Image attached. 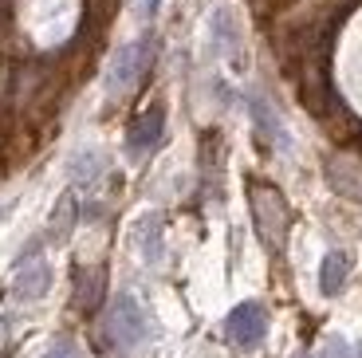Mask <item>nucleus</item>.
<instances>
[{"instance_id":"f257e3e1","label":"nucleus","mask_w":362,"mask_h":358,"mask_svg":"<svg viewBox=\"0 0 362 358\" xmlns=\"http://www.w3.org/2000/svg\"><path fill=\"white\" fill-rule=\"evenodd\" d=\"M150 339V315L134 296H115L107 307V342L115 350H138Z\"/></svg>"},{"instance_id":"f03ea898","label":"nucleus","mask_w":362,"mask_h":358,"mask_svg":"<svg viewBox=\"0 0 362 358\" xmlns=\"http://www.w3.org/2000/svg\"><path fill=\"white\" fill-rule=\"evenodd\" d=\"M248 201H252V221H256L260 241L268 244L272 252H280L284 236H288V201H284L272 185H260V181L248 185Z\"/></svg>"},{"instance_id":"7ed1b4c3","label":"nucleus","mask_w":362,"mask_h":358,"mask_svg":"<svg viewBox=\"0 0 362 358\" xmlns=\"http://www.w3.org/2000/svg\"><path fill=\"white\" fill-rule=\"evenodd\" d=\"M268 335V311L264 304L248 299V304H236L225 319V339L233 342L236 350H256Z\"/></svg>"},{"instance_id":"20e7f679","label":"nucleus","mask_w":362,"mask_h":358,"mask_svg":"<svg viewBox=\"0 0 362 358\" xmlns=\"http://www.w3.org/2000/svg\"><path fill=\"white\" fill-rule=\"evenodd\" d=\"M154 52H158V40L154 36H142V40H134V44H127L122 52H118L115 67H110V83H107V87L118 95V91H127L130 83H138L146 75V67H150V59H154Z\"/></svg>"},{"instance_id":"39448f33","label":"nucleus","mask_w":362,"mask_h":358,"mask_svg":"<svg viewBox=\"0 0 362 358\" xmlns=\"http://www.w3.org/2000/svg\"><path fill=\"white\" fill-rule=\"evenodd\" d=\"M162 130H165V110L162 107H150L127 126V154L130 158H146L162 142Z\"/></svg>"},{"instance_id":"423d86ee","label":"nucleus","mask_w":362,"mask_h":358,"mask_svg":"<svg viewBox=\"0 0 362 358\" xmlns=\"http://www.w3.org/2000/svg\"><path fill=\"white\" fill-rule=\"evenodd\" d=\"M47 287H52V264L47 260H20L16 276H12V296L20 304H36V299L47 296Z\"/></svg>"},{"instance_id":"0eeeda50","label":"nucleus","mask_w":362,"mask_h":358,"mask_svg":"<svg viewBox=\"0 0 362 358\" xmlns=\"http://www.w3.org/2000/svg\"><path fill=\"white\" fill-rule=\"evenodd\" d=\"M213 40H217V52L225 55V59L240 63V47H245V40H240V28H236V20H233L228 8L213 12Z\"/></svg>"},{"instance_id":"6e6552de","label":"nucleus","mask_w":362,"mask_h":358,"mask_svg":"<svg viewBox=\"0 0 362 358\" xmlns=\"http://www.w3.org/2000/svg\"><path fill=\"white\" fill-rule=\"evenodd\" d=\"M346 276H351V256L346 252H327L323 264H319V291L323 296H339L346 287Z\"/></svg>"},{"instance_id":"1a4fd4ad","label":"nucleus","mask_w":362,"mask_h":358,"mask_svg":"<svg viewBox=\"0 0 362 358\" xmlns=\"http://www.w3.org/2000/svg\"><path fill=\"white\" fill-rule=\"evenodd\" d=\"M248 110H252L256 134H260L268 146H284V126H280V118H276V110H272L268 103L260 99V95H252V99H248Z\"/></svg>"},{"instance_id":"9d476101","label":"nucleus","mask_w":362,"mask_h":358,"mask_svg":"<svg viewBox=\"0 0 362 358\" xmlns=\"http://www.w3.org/2000/svg\"><path fill=\"white\" fill-rule=\"evenodd\" d=\"M75 284H79V307L83 311H95L103 299V284H107V276H103L99 268H79L75 272Z\"/></svg>"},{"instance_id":"9b49d317","label":"nucleus","mask_w":362,"mask_h":358,"mask_svg":"<svg viewBox=\"0 0 362 358\" xmlns=\"http://www.w3.org/2000/svg\"><path fill=\"white\" fill-rule=\"evenodd\" d=\"M75 216H79V205H75V197L67 193V197H59V205H55V213H52V241H67L71 236V229H75Z\"/></svg>"},{"instance_id":"f8f14e48","label":"nucleus","mask_w":362,"mask_h":358,"mask_svg":"<svg viewBox=\"0 0 362 358\" xmlns=\"http://www.w3.org/2000/svg\"><path fill=\"white\" fill-rule=\"evenodd\" d=\"M138 244H142V256L150 260V264L162 260V221H158V216H146V221L138 224Z\"/></svg>"},{"instance_id":"ddd939ff","label":"nucleus","mask_w":362,"mask_h":358,"mask_svg":"<svg viewBox=\"0 0 362 358\" xmlns=\"http://www.w3.org/2000/svg\"><path fill=\"white\" fill-rule=\"evenodd\" d=\"M103 170H107V166H103V158H99V154L83 150L79 158L71 161V181H75V185H95V181L103 178Z\"/></svg>"},{"instance_id":"4468645a","label":"nucleus","mask_w":362,"mask_h":358,"mask_svg":"<svg viewBox=\"0 0 362 358\" xmlns=\"http://www.w3.org/2000/svg\"><path fill=\"white\" fill-rule=\"evenodd\" d=\"M319 358H351V347H346V339H339V335H331V339L319 347Z\"/></svg>"},{"instance_id":"2eb2a0df","label":"nucleus","mask_w":362,"mask_h":358,"mask_svg":"<svg viewBox=\"0 0 362 358\" xmlns=\"http://www.w3.org/2000/svg\"><path fill=\"white\" fill-rule=\"evenodd\" d=\"M44 358H83V350L75 347V342H67V339H64V342H55V347L47 350Z\"/></svg>"},{"instance_id":"dca6fc26","label":"nucleus","mask_w":362,"mask_h":358,"mask_svg":"<svg viewBox=\"0 0 362 358\" xmlns=\"http://www.w3.org/2000/svg\"><path fill=\"white\" fill-rule=\"evenodd\" d=\"M158 8H162V0H142V12H146V16H158Z\"/></svg>"},{"instance_id":"f3484780","label":"nucleus","mask_w":362,"mask_h":358,"mask_svg":"<svg viewBox=\"0 0 362 358\" xmlns=\"http://www.w3.org/2000/svg\"><path fill=\"white\" fill-rule=\"evenodd\" d=\"M0 358H12V354H0Z\"/></svg>"}]
</instances>
